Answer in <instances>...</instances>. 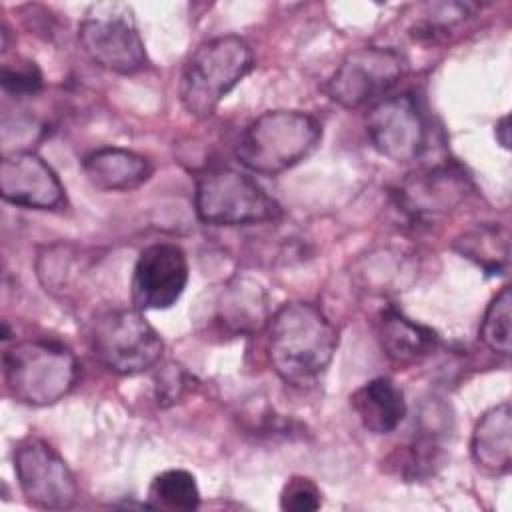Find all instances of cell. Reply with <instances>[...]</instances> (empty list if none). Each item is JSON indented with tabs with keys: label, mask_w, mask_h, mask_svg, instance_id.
Listing matches in <instances>:
<instances>
[{
	"label": "cell",
	"mask_w": 512,
	"mask_h": 512,
	"mask_svg": "<svg viewBox=\"0 0 512 512\" xmlns=\"http://www.w3.org/2000/svg\"><path fill=\"white\" fill-rule=\"evenodd\" d=\"M322 140V124L308 112L268 110L240 134L234 156L250 172L282 174L306 160Z\"/></svg>",
	"instance_id": "cell-2"
},
{
	"label": "cell",
	"mask_w": 512,
	"mask_h": 512,
	"mask_svg": "<svg viewBox=\"0 0 512 512\" xmlns=\"http://www.w3.org/2000/svg\"><path fill=\"white\" fill-rule=\"evenodd\" d=\"M364 126L376 152L396 164L420 158L428 146V120L412 92L384 96L374 102Z\"/></svg>",
	"instance_id": "cell-9"
},
{
	"label": "cell",
	"mask_w": 512,
	"mask_h": 512,
	"mask_svg": "<svg viewBox=\"0 0 512 512\" xmlns=\"http://www.w3.org/2000/svg\"><path fill=\"white\" fill-rule=\"evenodd\" d=\"M338 348V330L310 302L282 304L266 322V354L272 370L292 386L316 382Z\"/></svg>",
	"instance_id": "cell-1"
},
{
	"label": "cell",
	"mask_w": 512,
	"mask_h": 512,
	"mask_svg": "<svg viewBox=\"0 0 512 512\" xmlns=\"http://www.w3.org/2000/svg\"><path fill=\"white\" fill-rule=\"evenodd\" d=\"M188 386V374L182 370V366L170 362L164 368H160L154 376V396L158 406L168 408L176 404Z\"/></svg>",
	"instance_id": "cell-24"
},
{
	"label": "cell",
	"mask_w": 512,
	"mask_h": 512,
	"mask_svg": "<svg viewBox=\"0 0 512 512\" xmlns=\"http://www.w3.org/2000/svg\"><path fill=\"white\" fill-rule=\"evenodd\" d=\"M82 172L96 190L128 192L152 176V164L134 150L102 146L84 156Z\"/></svg>",
	"instance_id": "cell-14"
},
{
	"label": "cell",
	"mask_w": 512,
	"mask_h": 512,
	"mask_svg": "<svg viewBox=\"0 0 512 512\" xmlns=\"http://www.w3.org/2000/svg\"><path fill=\"white\" fill-rule=\"evenodd\" d=\"M322 506V492L314 480L292 476L280 492V508L288 512H314Z\"/></svg>",
	"instance_id": "cell-23"
},
{
	"label": "cell",
	"mask_w": 512,
	"mask_h": 512,
	"mask_svg": "<svg viewBox=\"0 0 512 512\" xmlns=\"http://www.w3.org/2000/svg\"><path fill=\"white\" fill-rule=\"evenodd\" d=\"M474 464L490 474L504 476L512 468V408L500 402L488 408L476 422L470 438Z\"/></svg>",
	"instance_id": "cell-15"
},
{
	"label": "cell",
	"mask_w": 512,
	"mask_h": 512,
	"mask_svg": "<svg viewBox=\"0 0 512 512\" xmlns=\"http://www.w3.org/2000/svg\"><path fill=\"white\" fill-rule=\"evenodd\" d=\"M406 58L396 48L362 46L348 52L326 82V94L342 108L354 110L378 102L406 74Z\"/></svg>",
	"instance_id": "cell-8"
},
{
	"label": "cell",
	"mask_w": 512,
	"mask_h": 512,
	"mask_svg": "<svg viewBox=\"0 0 512 512\" xmlns=\"http://www.w3.org/2000/svg\"><path fill=\"white\" fill-rule=\"evenodd\" d=\"M266 292L248 278L228 282L218 296L216 318L232 334H248L268 322Z\"/></svg>",
	"instance_id": "cell-18"
},
{
	"label": "cell",
	"mask_w": 512,
	"mask_h": 512,
	"mask_svg": "<svg viewBox=\"0 0 512 512\" xmlns=\"http://www.w3.org/2000/svg\"><path fill=\"white\" fill-rule=\"evenodd\" d=\"M254 54L238 34L202 42L186 60L178 94L182 106L198 118L214 114L222 98L252 70Z\"/></svg>",
	"instance_id": "cell-4"
},
{
	"label": "cell",
	"mask_w": 512,
	"mask_h": 512,
	"mask_svg": "<svg viewBox=\"0 0 512 512\" xmlns=\"http://www.w3.org/2000/svg\"><path fill=\"white\" fill-rule=\"evenodd\" d=\"M78 44L90 62L116 74H136L148 62L134 12L122 2L92 4L80 22Z\"/></svg>",
	"instance_id": "cell-7"
},
{
	"label": "cell",
	"mask_w": 512,
	"mask_h": 512,
	"mask_svg": "<svg viewBox=\"0 0 512 512\" xmlns=\"http://www.w3.org/2000/svg\"><path fill=\"white\" fill-rule=\"evenodd\" d=\"M8 394L28 406H50L62 400L78 380L74 352L56 340H22L2 356Z\"/></svg>",
	"instance_id": "cell-3"
},
{
	"label": "cell",
	"mask_w": 512,
	"mask_h": 512,
	"mask_svg": "<svg viewBox=\"0 0 512 512\" xmlns=\"http://www.w3.org/2000/svg\"><path fill=\"white\" fill-rule=\"evenodd\" d=\"M376 334L384 354L400 366L416 364L438 348V334L432 328L404 316L394 306L378 314Z\"/></svg>",
	"instance_id": "cell-16"
},
{
	"label": "cell",
	"mask_w": 512,
	"mask_h": 512,
	"mask_svg": "<svg viewBox=\"0 0 512 512\" xmlns=\"http://www.w3.org/2000/svg\"><path fill=\"white\" fill-rule=\"evenodd\" d=\"M2 200L30 210H60L66 190L54 168L36 152L14 150L0 162Z\"/></svg>",
	"instance_id": "cell-12"
},
{
	"label": "cell",
	"mask_w": 512,
	"mask_h": 512,
	"mask_svg": "<svg viewBox=\"0 0 512 512\" xmlns=\"http://www.w3.org/2000/svg\"><path fill=\"white\" fill-rule=\"evenodd\" d=\"M470 190V178L454 164H438L412 174L398 188V202L410 216H436L454 210Z\"/></svg>",
	"instance_id": "cell-13"
},
{
	"label": "cell",
	"mask_w": 512,
	"mask_h": 512,
	"mask_svg": "<svg viewBox=\"0 0 512 512\" xmlns=\"http://www.w3.org/2000/svg\"><path fill=\"white\" fill-rule=\"evenodd\" d=\"M146 506L160 510H196L200 506L196 478L180 468L160 472L150 482Z\"/></svg>",
	"instance_id": "cell-20"
},
{
	"label": "cell",
	"mask_w": 512,
	"mask_h": 512,
	"mask_svg": "<svg viewBox=\"0 0 512 512\" xmlns=\"http://www.w3.org/2000/svg\"><path fill=\"white\" fill-rule=\"evenodd\" d=\"M90 346L104 368L120 376H136L162 358L164 342L138 308H112L98 314L90 330Z\"/></svg>",
	"instance_id": "cell-6"
},
{
	"label": "cell",
	"mask_w": 512,
	"mask_h": 512,
	"mask_svg": "<svg viewBox=\"0 0 512 512\" xmlns=\"http://www.w3.org/2000/svg\"><path fill=\"white\" fill-rule=\"evenodd\" d=\"M194 210L210 226H246L282 216L280 204L252 176L228 166L206 168L196 176Z\"/></svg>",
	"instance_id": "cell-5"
},
{
	"label": "cell",
	"mask_w": 512,
	"mask_h": 512,
	"mask_svg": "<svg viewBox=\"0 0 512 512\" xmlns=\"http://www.w3.org/2000/svg\"><path fill=\"white\" fill-rule=\"evenodd\" d=\"M510 320H512V292H510V286H502V290L486 306V312L480 322V332H478L482 344L494 354L510 356L512 352Z\"/></svg>",
	"instance_id": "cell-21"
},
{
	"label": "cell",
	"mask_w": 512,
	"mask_h": 512,
	"mask_svg": "<svg viewBox=\"0 0 512 512\" xmlns=\"http://www.w3.org/2000/svg\"><path fill=\"white\" fill-rule=\"evenodd\" d=\"M188 284V260L180 246L156 242L134 264L130 296L138 310H166L178 302Z\"/></svg>",
	"instance_id": "cell-11"
},
{
	"label": "cell",
	"mask_w": 512,
	"mask_h": 512,
	"mask_svg": "<svg viewBox=\"0 0 512 512\" xmlns=\"http://www.w3.org/2000/svg\"><path fill=\"white\" fill-rule=\"evenodd\" d=\"M350 406L360 424L372 434L394 432L406 416L404 390L388 376H378L356 388Z\"/></svg>",
	"instance_id": "cell-17"
},
{
	"label": "cell",
	"mask_w": 512,
	"mask_h": 512,
	"mask_svg": "<svg viewBox=\"0 0 512 512\" xmlns=\"http://www.w3.org/2000/svg\"><path fill=\"white\" fill-rule=\"evenodd\" d=\"M14 472L22 496L34 508L66 510L76 504L74 472L44 440L26 438L14 448Z\"/></svg>",
	"instance_id": "cell-10"
},
{
	"label": "cell",
	"mask_w": 512,
	"mask_h": 512,
	"mask_svg": "<svg viewBox=\"0 0 512 512\" xmlns=\"http://www.w3.org/2000/svg\"><path fill=\"white\" fill-rule=\"evenodd\" d=\"M454 248L474 264H478L486 274L500 276L508 268V232L506 228L484 224L466 234H462Z\"/></svg>",
	"instance_id": "cell-19"
},
{
	"label": "cell",
	"mask_w": 512,
	"mask_h": 512,
	"mask_svg": "<svg viewBox=\"0 0 512 512\" xmlns=\"http://www.w3.org/2000/svg\"><path fill=\"white\" fill-rule=\"evenodd\" d=\"M0 82H2V90L8 96L22 100V98L36 96L42 90L44 76L36 66V62L28 58H16L12 62L2 64Z\"/></svg>",
	"instance_id": "cell-22"
},
{
	"label": "cell",
	"mask_w": 512,
	"mask_h": 512,
	"mask_svg": "<svg viewBox=\"0 0 512 512\" xmlns=\"http://www.w3.org/2000/svg\"><path fill=\"white\" fill-rule=\"evenodd\" d=\"M496 140L500 142L502 148H510V116H502L496 122Z\"/></svg>",
	"instance_id": "cell-25"
}]
</instances>
